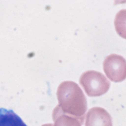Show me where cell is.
<instances>
[{"mask_svg":"<svg viewBox=\"0 0 126 126\" xmlns=\"http://www.w3.org/2000/svg\"><path fill=\"white\" fill-rule=\"evenodd\" d=\"M53 117L55 126H81L83 124L79 119L62 113L57 106L54 110Z\"/></svg>","mask_w":126,"mask_h":126,"instance_id":"6","label":"cell"},{"mask_svg":"<svg viewBox=\"0 0 126 126\" xmlns=\"http://www.w3.org/2000/svg\"><path fill=\"white\" fill-rule=\"evenodd\" d=\"M45 126H53L52 124H48V125H46Z\"/></svg>","mask_w":126,"mask_h":126,"instance_id":"8","label":"cell"},{"mask_svg":"<svg viewBox=\"0 0 126 126\" xmlns=\"http://www.w3.org/2000/svg\"><path fill=\"white\" fill-rule=\"evenodd\" d=\"M79 82L90 96H98L104 94L110 86V81L104 75L93 70L83 72L80 77Z\"/></svg>","mask_w":126,"mask_h":126,"instance_id":"2","label":"cell"},{"mask_svg":"<svg viewBox=\"0 0 126 126\" xmlns=\"http://www.w3.org/2000/svg\"><path fill=\"white\" fill-rule=\"evenodd\" d=\"M0 126H27L12 110L0 108Z\"/></svg>","mask_w":126,"mask_h":126,"instance_id":"5","label":"cell"},{"mask_svg":"<svg viewBox=\"0 0 126 126\" xmlns=\"http://www.w3.org/2000/svg\"><path fill=\"white\" fill-rule=\"evenodd\" d=\"M103 65L105 73L111 81L121 82L126 78V60L121 55H108L104 59Z\"/></svg>","mask_w":126,"mask_h":126,"instance_id":"3","label":"cell"},{"mask_svg":"<svg viewBox=\"0 0 126 126\" xmlns=\"http://www.w3.org/2000/svg\"><path fill=\"white\" fill-rule=\"evenodd\" d=\"M114 26L118 34L126 39V9L117 12L114 19Z\"/></svg>","mask_w":126,"mask_h":126,"instance_id":"7","label":"cell"},{"mask_svg":"<svg viewBox=\"0 0 126 126\" xmlns=\"http://www.w3.org/2000/svg\"><path fill=\"white\" fill-rule=\"evenodd\" d=\"M85 126H112L111 116L102 107H93L87 113Z\"/></svg>","mask_w":126,"mask_h":126,"instance_id":"4","label":"cell"},{"mask_svg":"<svg viewBox=\"0 0 126 126\" xmlns=\"http://www.w3.org/2000/svg\"><path fill=\"white\" fill-rule=\"evenodd\" d=\"M57 94L59 101L57 106L60 111L79 119L83 124L87 102L79 86L72 81H63L58 86Z\"/></svg>","mask_w":126,"mask_h":126,"instance_id":"1","label":"cell"}]
</instances>
